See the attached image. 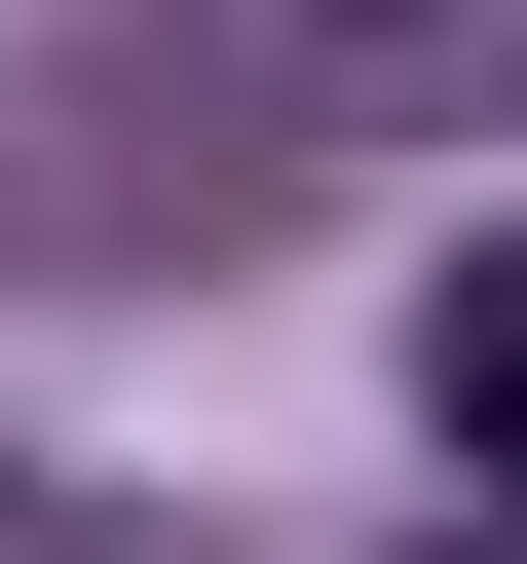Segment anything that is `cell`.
Listing matches in <instances>:
<instances>
[{
    "instance_id": "obj_1",
    "label": "cell",
    "mask_w": 527,
    "mask_h": 564,
    "mask_svg": "<svg viewBox=\"0 0 527 564\" xmlns=\"http://www.w3.org/2000/svg\"><path fill=\"white\" fill-rule=\"evenodd\" d=\"M415 414H452V489H490V527H527V226H490V263H452V302H415Z\"/></svg>"
}]
</instances>
